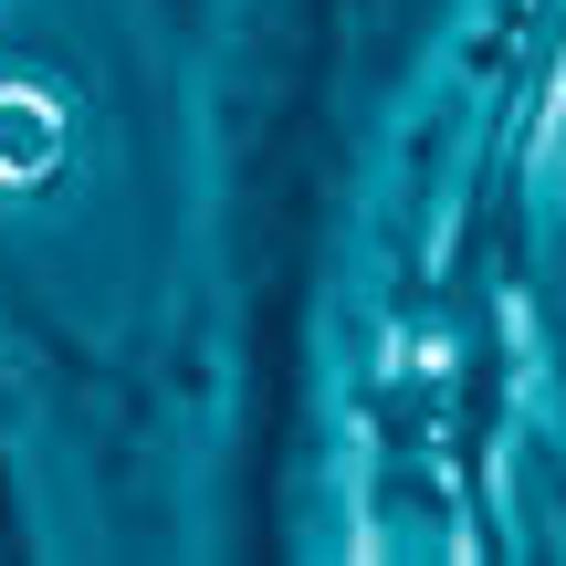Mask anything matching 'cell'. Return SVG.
I'll use <instances>...</instances> for the list:
<instances>
[{
    "mask_svg": "<svg viewBox=\"0 0 566 566\" xmlns=\"http://www.w3.org/2000/svg\"><path fill=\"white\" fill-rule=\"evenodd\" d=\"M53 105L42 95H0V179H42L53 168Z\"/></svg>",
    "mask_w": 566,
    "mask_h": 566,
    "instance_id": "cell-1",
    "label": "cell"
}]
</instances>
